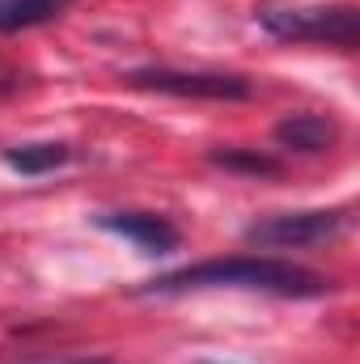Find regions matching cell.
<instances>
[{"label": "cell", "instance_id": "1", "mask_svg": "<svg viewBox=\"0 0 360 364\" xmlns=\"http://www.w3.org/2000/svg\"><path fill=\"white\" fill-rule=\"evenodd\" d=\"M199 288H242V292H268L280 301H318L335 292V279L275 255H229V259H203L153 275L136 284L132 296H182Z\"/></svg>", "mask_w": 360, "mask_h": 364}, {"label": "cell", "instance_id": "7", "mask_svg": "<svg viewBox=\"0 0 360 364\" xmlns=\"http://www.w3.org/2000/svg\"><path fill=\"white\" fill-rule=\"evenodd\" d=\"M77 157V149L68 140H30V144H9L0 149V161L21 174V178H43V174H55L64 170L68 161Z\"/></svg>", "mask_w": 360, "mask_h": 364}, {"label": "cell", "instance_id": "6", "mask_svg": "<svg viewBox=\"0 0 360 364\" xmlns=\"http://www.w3.org/2000/svg\"><path fill=\"white\" fill-rule=\"evenodd\" d=\"M339 136H344L339 119H335V114H318V110L284 114V119L271 127V140H275L280 149H288V153H305V157H314V153H331V149L339 144Z\"/></svg>", "mask_w": 360, "mask_h": 364}, {"label": "cell", "instance_id": "11", "mask_svg": "<svg viewBox=\"0 0 360 364\" xmlns=\"http://www.w3.org/2000/svg\"><path fill=\"white\" fill-rule=\"evenodd\" d=\"M199 364H212V360H199Z\"/></svg>", "mask_w": 360, "mask_h": 364}, {"label": "cell", "instance_id": "5", "mask_svg": "<svg viewBox=\"0 0 360 364\" xmlns=\"http://www.w3.org/2000/svg\"><path fill=\"white\" fill-rule=\"evenodd\" d=\"M90 225H93V229H102V233H115V237L132 242L140 255H153V259H162V255H174V250L182 246L179 225H174L170 216H162V212H144V208L93 212Z\"/></svg>", "mask_w": 360, "mask_h": 364}, {"label": "cell", "instance_id": "3", "mask_svg": "<svg viewBox=\"0 0 360 364\" xmlns=\"http://www.w3.org/2000/svg\"><path fill=\"white\" fill-rule=\"evenodd\" d=\"M348 225H352V208H297V212L255 216L242 229V242L255 250H305L339 237Z\"/></svg>", "mask_w": 360, "mask_h": 364}, {"label": "cell", "instance_id": "2", "mask_svg": "<svg viewBox=\"0 0 360 364\" xmlns=\"http://www.w3.org/2000/svg\"><path fill=\"white\" fill-rule=\"evenodd\" d=\"M255 21L280 43H318L335 51H356L360 43L356 4H263Z\"/></svg>", "mask_w": 360, "mask_h": 364}, {"label": "cell", "instance_id": "8", "mask_svg": "<svg viewBox=\"0 0 360 364\" xmlns=\"http://www.w3.org/2000/svg\"><path fill=\"white\" fill-rule=\"evenodd\" d=\"M208 161L225 174H242V178H280L284 174V161L271 157V153H259V149H208Z\"/></svg>", "mask_w": 360, "mask_h": 364}, {"label": "cell", "instance_id": "9", "mask_svg": "<svg viewBox=\"0 0 360 364\" xmlns=\"http://www.w3.org/2000/svg\"><path fill=\"white\" fill-rule=\"evenodd\" d=\"M73 0H0V34H17V30H34L47 26L55 17H64Z\"/></svg>", "mask_w": 360, "mask_h": 364}, {"label": "cell", "instance_id": "4", "mask_svg": "<svg viewBox=\"0 0 360 364\" xmlns=\"http://www.w3.org/2000/svg\"><path fill=\"white\" fill-rule=\"evenodd\" d=\"M123 85L140 93L195 97V102H250L259 93V85L246 73H182V68H132L123 73Z\"/></svg>", "mask_w": 360, "mask_h": 364}, {"label": "cell", "instance_id": "10", "mask_svg": "<svg viewBox=\"0 0 360 364\" xmlns=\"http://www.w3.org/2000/svg\"><path fill=\"white\" fill-rule=\"evenodd\" d=\"M64 364H115L110 356H77V360H64Z\"/></svg>", "mask_w": 360, "mask_h": 364}]
</instances>
